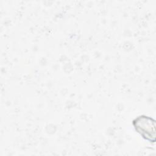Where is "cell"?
Here are the masks:
<instances>
[{
	"instance_id": "6da1fadb",
	"label": "cell",
	"mask_w": 156,
	"mask_h": 156,
	"mask_svg": "<svg viewBox=\"0 0 156 156\" xmlns=\"http://www.w3.org/2000/svg\"><path fill=\"white\" fill-rule=\"evenodd\" d=\"M136 130L146 140L154 143L155 141V121L152 118L140 116L133 121Z\"/></svg>"
}]
</instances>
